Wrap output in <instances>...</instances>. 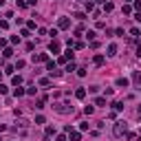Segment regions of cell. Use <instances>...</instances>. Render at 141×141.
Returning a JSON list of instances; mask_svg holds the SVG:
<instances>
[{
	"mask_svg": "<svg viewBox=\"0 0 141 141\" xmlns=\"http://www.w3.org/2000/svg\"><path fill=\"white\" fill-rule=\"evenodd\" d=\"M13 95H16V97H22V95H24V88H20V86H18V88L13 90Z\"/></svg>",
	"mask_w": 141,
	"mask_h": 141,
	"instance_id": "obj_15",
	"label": "cell"
},
{
	"mask_svg": "<svg viewBox=\"0 0 141 141\" xmlns=\"http://www.w3.org/2000/svg\"><path fill=\"white\" fill-rule=\"evenodd\" d=\"M95 106H106V99H104V97H97V99H95Z\"/></svg>",
	"mask_w": 141,
	"mask_h": 141,
	"instance_id": "obj_12",
	"label": "cell"
},
{
	"mask_svg": "<svg viewBox=\"0 0 141 141\" xmlns=\"http://www.w3.org/2000/svg\"><path fill=\"white\" fill-rule=\"evenodd\" d=\"M2 4H4V0H0V7H2Z\"/></svg>",
	"mask_w": 141,
	"mask_h": 141,
	"instance_id": "obj_30",
	"label": "cell"
},
{
	"mask_svg": "<svg viewBox=\"0 0 141 141\" xmlns=\"http://www.w3.org/2000/svg\"><path fill=\"white\" fill-rule=\"evenodd\" d=\"M97 2H101V0H97Z\"/></svg>",
	"mask_w": 141,
	"mask_h": 141,
	"instance_id": "obj_31",
	"label": "cell"
},
{
	"mask_svg": "<svg viewBox=\"0 0 141 141\" xmlns=\"http://www.w3.org/2000/svg\"><path fill=\"white\" fill-rule=\"evenodd\" d=\"M137 55H141V44H139V48H137Z\"/></svg>",
	"mask_w": 141,
	"mask_h": 141,
	"instance_id": "obj_29",
	"label": "cell"
},
{
	"mask_svg": "<svg viewBox=\"0 0 141 141\" xmlns=\"http://www.w3.org/2000/svg\"><path fill=\"white\" fill-rule=\"evenodd\" d=\"M71 139H73V141H79V139H82V134H79V132H73Z\"/></svg>",
	"mask_w": 141,
	"mask_h": 141,
	"instance_id": "obj_20",
	"label": "cell"
},
{
	"mask_svg": "<svg viewBox=\"0 0 141 141\" xmlns=\"http://www.w3.org/2000/svg\"><path fill=\"white\" fill-rule=\"evenodd\" d=\"M11 44H20V35H11Z\"/></svg>",
	"mask_w": 141,
	"mask_h": 141,
	"instance_id": "obj_17",
	"label": "cell"
},
{
	"mask_svg": "<svg viewBox=\"0 0 141 141\" xmlns=\"http://www.w3.org/2000/svg\"><path fill=\"white\" fill-rule=\"evenodd\" d=\"M48 51H51V53H55V55H57V53H60V42H55V40H53V42H51V44H48Z\"/></svg>",
	"mask_w": 141,
	"mask_h": 141,
	"instance_id": "obj_5",
	"label": "cell"
},
{
	"mask_svg": "<svg viewBox=\"0 0 141 141\" xmlns=\"http://www.w3.org/2000/svg\"><path fill=\"white\" fill-rule=\"evenodd\" d=\"M48 60V55L46 53H40V55H33V62H46Z\"/></svg>",
	"mask_w": 141,
	"mask_h": 141,
	"instance_id": "obj_6",
	"label": "cell"
},
{
	"mask_svg": "<svg viewBox=\"0 0 141 141\" xmlns=\"http://www.w3.org/2000/svg\"><path fill=\"white\" fill-rule=\"evenodd\" d=\"M134 9H137V11H141V0H137V2H134Z\"/></svg>",
	"mask_w": 141,
	"mask_h": 141,
	"instance_id": "obj_25",
	"label": "cell"
},
{
	"mask_svg": "<svg viewBox=\"0 0 141 141\" xmlns=\"http://www.w3.org/2000/svg\"><path fill=\"white\" fill-rule=\"evenodd\" d=\"M57 27H60V29H71V20H69V18H60Z\"/></svg>",
	"mask_w": 141,
	"mask_h": 141,
	"instance_id": "obj_4",
	"label": "cell"
},
{
	"mask_svg": "<svg viewBox=\"0 0 141 141\" xmlns=\"http://www.w3.org/2000/svg\"><path fill=\"white\" fill-rule=\"evenodd\" d=\"M7 93H9V88L4 86V84H0V95H7Z\"/></svg>",
	"mask_w": 141,
	"mask_h": 141,
	"instance_id": "obj_18",
	"label": "cell"
},
{
	"mask_svg": "<svg viewBox=\"0 0 141 141\" xmlns=\"http://www.w3.org/2000/svg\"><path fill=\"white\" fill-rule=\"evenodd\" d=\"M134 20H137V22H141V11H137V16H134Z\"/></svg>",
	"mask_w": 141,
	"mask_h": 141,
	"instance_id": "obj_27",
	"label": "cell"
},
{
	"mask_svg": "<svg viewBox=\"0 0 141 141\" xmlns=\"http://www.w3.org/2000/svg\"><path fill=\"white\" fill-rule=\"evenodd\" d=\"M53 132H55V128H53V126H48V128H46V137H51Z\"/></svg>",
	"mask_w": 141,
	"mask_h": 141,
	"instance_id": "obj_24",
	"label": "cell"
},
{
	"mask_svg": "<svg viewBox=\"0 0 141 141\" xmlns=\"http://www.w3.org/2000/svg\"><path fill=\"white\" fill-rule=\"evenodd\" d=\"M16 69H24V60H18V62H16Z\"/></svg>",
	"mask_w": 141,
	"mask_h": 141,
	"instance_id": "obj_23",
	"label": "cell"
},
{
	"mask_svg": "<svg viewBox=\"0 0 141 141\" xmlns=\"http://www.w3.org/2000/svg\"><path fill=\"white\" fill-rule=\"evenodd\" d=\"M84 113H86V115H93L95 108H93V106H86V108H84Z\"/></svg>",
	"mask_w": 141,
	"mask_h": 141,
	"instance_id": "obj_19",
	"label": "cell"
},
{
	"mask_svg": "<svg viewBox=\"0 0 141 141\" xmlns=\"http://www.w3.org/2000/svg\"><path fill=\"white\" fill-rule=\"evenodd\" d=\"M55 141H66V137H64V134H57V139H55Z\"/></svg>",
	"mask_w": 141,
	"mask_h": 141,
	"instance_id": "obj_26",
	"label": "cell"
},
{
	"mask_svg": "<svg viewBox=\"0 0 141 141\" xmlns=\"http://www.w3.org/2000/svg\"><path fill=\"white\" fill-rule=\"evenodd\" d=\"M132 82H134V86L141 88V71H134L132 73Z\"/></svg>",
	"mask_w": 141,
	"mask_h": 141,
	"instance_id": "obj_3",
	"label": "cell"
},
{
	"mask_svg": "<svg viewBox=\"0 0 141 141\" xmlns=\"http://www.w3.org/2000/svg\"><path fill=\"white\" fill-rule=\"evenodd\" d=\"M0 46H7V40L4 38H0Z\"/></svg>",
	"mask_w": 141,
	"mask_h": 141,
	"instance_id": "obj_28",
	"label": "cell"
},
{
	"mask_svg": "<svg viewBox=\"0 0 141 141\" xmlns=\"http://www.w3.org/2000/svg\"><path fill=\"white\" fill-rule=\"evenodd\" d=\"M128 84H130V82H128L126 77H119V79H117V86H121V88H126Z\"/></svg>",
	"mask_w": 141,
	"mask_h": 141,
	"instance_id": "obj_9",
	"label": "cell"
},
{
	"mask_svg": "<svg viewBox=\"0 0 141 141\" xmlns=\"http://www.w3.org/2000/svg\"><path fill=\"white\" fill-rule=\"evenodd\" d=\"M0 29H9V22L7 20H0Z\"/></svg>",
	"mask_w": 141,
	"mask_h": 141,
	"instance_id": "obj_21",
	"label": "cell"
},
{
	"mask_svg": "<svg viewBox=\"0 0 141 141\" xmlns=\"http://www.w3.org/2000/svg\"><path fill=\"white\" fill-rule=\"evenodd\" d=\"M75 18H77V20H84V18H86V13H82V11H77V13H75Z\"/></svg>",
	"mask_w": 141,
	"mask_h": 141,
	"instance_id": "obj_22",
	"label": "cell"
},
{
	"mask_svg": "<svg viewBox=\"0 0 141 141\" xmlns=\"http://www.w3.org/2000/svg\"><path fill=\"white\" fill-rule=\"evenodd\" d=\"M62 57L66 60V62H69V60H73V57H75V53H73V48H69V51H64V55H62Z\"/></svg>",
	"mask_w": 141,
	"mask_h": 141,
	"instance_id": "obj_7",
	"label": "cell"
},
{
	"mask_svg": "<svg viewBox=\"0 0 141 141\" xmlns=\"http://www.w3.org/2000/svg\"><path fill=\"white\" fill-rule=\"evenodd\" d=\"M75 97H77V99H84V97H86V90H84V88H77V90H75Z\"/></svg>",
	"mask_w": 141,
	"mask_h": 141,
	"instance_id": "obj_8",
	"label": "cell"
},
{
	"mask_svg": "<svg viewBox=\"0 0 141 141\" xmlns=\"http://www.w3.org/2000/svg\"><path fill=\"white\" fill-rule=\"evenodd\" d=\"M55 110H57V113H73V106H69V104H57Z\"/></svg>",
	"mask_w": 141,
	"mask_h": 141,
	"instance_id": "obj_2",
	"label": "cell"
},
{
	"mask_svg": "<svg viewBox=\"0 0 141 141\" xmlns=\"http://www.w3.org/2000/svg\"><path fill=\"white\" fill-rule=\"evenodd\" d=\"M113 110H124V104H121V101H115V104H113Z\"/></svg>",
	"mask_w": 141,
	"mask_h": 141,
	"instance_id": "obj_14",
	"label": "cell"
},
{
	"mask_svg": "<svg viewBox=\"0 0 141 141\" xmlns=\"http://www.w3.org/2000/svg\"><path fill=\"white\" fill-rule=\"evenodd\" d=\"M115 53H117V46L110 44V46H108V55H115Z\"/></svg>",
	"mask_w": 141,
	"mask_h": 141,
	"instance_id": "obj_16",
	"label": "cell"
},
{
	"mask_svg": "<svg viewBox=\"0 0 141 141\" xmlns=\"http://www.w3.org/2000/svg\"><path fill=\"white\" fill-rule=\"evenodd\" d=\"M95 64H97V66L104 64V55H95Z\"/></svg>",
	"mask_w": 141,
	"mask_h": 141,
	"instance_id": "obj_13",
	"label": "cell"
},
{
	"mask_svg": "<svg viewBox=\"0 0 141 141\" xmlns=\"http://www.w3.org/2000/svg\"><path fill=\"white\" fill-rule=\"evenodd\" d=\"M113 9H115V4H113V2H106V4H104V11H106V13H110Z\"/></svg>",
	"mask_w": 141,
	"mask_h": 141,
	"instance_id": "obj_10",
	"label": "cell"
},
{
	"mask_svg": "<svg viewBox=\"0 0 141 141\" xmlns=\"http://www.w3.org/2000/svg\"><path fill=\"white\" fill-rule=\"evenodd\" d=\"M126 121H117V124H115V137H121V134L126 132Z\"/></svg>",
	"mask_w": 141,
	"mask_h": 141,
	"instance_id": "obj_1",
	"label": "cell"
},
{
	"mask_svg": "<svg viewBox=\"0 0 141 141\" xmlns=\"http://www.w3.org/2000/svg\"><path fill=\"white\" fill-rule=\"evenodd\" d=\"M2 55H4V57H13V48H4Z\"/></svg>",
	"mask_w": 141,
	"mask_h": 141,
	"instance_id": "obj_11",
	"label": "cell"
}]
</instances>
